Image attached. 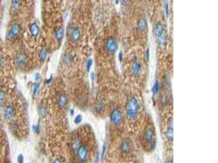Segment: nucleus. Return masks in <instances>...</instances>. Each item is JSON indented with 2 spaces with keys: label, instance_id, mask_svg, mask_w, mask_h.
Instances as JSON below:
<instances>
[{
  "label": "nucleus",
  "instance_id": "4be33fe9",
  "mask_svg": "<svg viewBox=\"0 0 218 163\" xmlns=\"http://www.w3.org/2000/svg\"><path fill=\"white\" fill-rule=\"evenodd\" d=\"M82 120V116L81 115L78 114V115H77L74 119V122H75V124H79Z\"/></svg>",
  "mask_w": 218,
  "mask_h": 163
},
{
  "label": "nucleus",
  "instance_id": "dca6fc26",
  "mask_svg": "<svg viewBox=\"0 0 218 163\" xmlns=\"http://www.w3.org/2000/svg\"><path fill=\"white\" fill-rule=\"evenodd\" d=\"M71 38L74 41H77L80 39V33L78 28H75L73 30L71 34Z\"/></svg>",
  "mask_w": 218,
  "mask_h": 163
},
{
  "label": "nucleus",
  "instance_id": "6e6552de",
  "mask_svg": "<svg viewBox=\"0 0 218 163\" xmlns=\"http://www.w3.org/2000/svg\"><path fill=\"white\" fill-rule=\"evenodd\" d=\"M137 29L140 31H143L146 29L147 26V21L145 18H141L137 22Z\"/></svg>",
  "mask_w": 218,
  "mask_h": 163
},
{
  "label": "nucleus",
  "instance_id": "5701e85b",
  "mask_svg": "<svg viewBox=\"0 0 218 163\" xmlns=\"http://www.w3.org/2000/svg\"><path fill=\"white\" fill-rule=\"evenodd\" d=\"M39 113L42 117H45L47 115V111L45 108L44 106H40L39 107Z\"/></svg>",
  "mask_w": 218,
  "mask_h": 163
},
{
  "label": "nucleus",
  "instance_id": "7ed1b4c3",
  "mask_svg": "<svg viewBox=\"0 0 218 163\" xmlns=\"http://www.w3.org/2000/svg\"><path fill=\"white\" fill-rule=\"evenodd\" d=\"M88 154V149L85 145H81L77 151V156L80 162H84L87 159Z\"/></svg>",
  "mask_w": 218,
  "mask_h": 163
},
{
  "label": "nucleus",
  "instance_id": "1a4fd4ad",
  "mask_svg": "<svg viewBox=\"0 0 218 163\" xmlns=\"http://www.w3.org/2000/svg\"><path fill=\"white\" fill-rule=\"evenodd\" d=\"M173 121L171 120V122L170 123L169 127L168 128L166 133V138L169 141L173 140Z\"/></svg>",
  "mask_w": 218,
  "mask_h": 163
},
{
  "label": "nucleus",
  "instance_id": "c9c22d12",
  "mask_svg": "<svg viewBox=\"0 0 218 163\" xmlns=\"http://www.w3.org/2000/svg\"><path fill=\"white\" fill-rule=\"evenodd\" d=\"M91 78L92 80H93L94 78V73L93 72H92L91 73Z\"/></svg>",
  "mask_w": 218,
  "mask_h": 163
},
{
  "label": "nucleus",
  "instance_id": "9d476101",
  "mask_svg": "<svg viewBox=\"0 0 218 163\" xmlns=\"http://www.w3.org/2000/svg\"><path fill=\"white\" fill-rule=\"evenodd\" d=\"M141 69V65L138 60L135 61L132 66V73L135 76L138 75L140 72Z\"/></svg>",
  "mask_w": 218,
  "mask_h": 163
},
{
  "label": "nucleus",
  "instance_id": "72a5a7b5",
  "mask_svg": "<svg viewBox=\"0 0 218 163\" xmlns=\"http://www.w3.org/2000/svg\"><path fill=\"white\" fill-rule=\"evenodd\" d=\"M52 163H62V162L59 158H56L52 162Z\"/></svg>",
  "mask_w": 218,
  "mask_h": 163
},
{
  "label": "nucleus",
  "instance_id": "a211bd4d",
  "mask_svg": "<svg viewBox=\"0 0 218 163\" xmlns=\"http://www.w3.org/2000/svg\"><path fill=\"white\" fill-rule=\"evenodd\" d=\"M122 151L124 153H127L129 151L130 149V145L128 141H124V142L122 143Z\"/></svg>",
  "mask_w": 218,
  "mask_h": 163
},
{
  "label": "nucleus",
  "instance_id": "cd10ccee",
  "mask_svg": "<svg viewBox=\"0 0 218 163\" xmlns=\"http://www.w3.org/2000/svg\"><path fill=\"white\" fill-rule=\"evenodd\" d=\"M103 108H104L103 104L101 103H98L97 105V106H96V108H97V109L98 112H100V111H101L102 109H103Z\"/></svg>",
  "mask_w": 218,
  "mask_h": 163
},
{
  "label": "nucleus",
  "instance_id": "f03ea898",
  "mask_svg": "<svg viewBox=\"0 0 218 163\" xmlns=\"http://www.w3.org/2000/svg\"><path fill=\"white\" fill-rule=\"evenodd\" d=\"M144 140L150 147L153 148L155 146V133L152 128H148L144 133Z\"/></svg>",
  "mask_w": 218,
  "mask_h": 163
},
{
  "label": "nucleus",
  "instance_id": "58836bf2",
  "mask_svg": "<svg viewBox=\"0 0 218 163\" xmlns=\"http://www.w3.org/2000/svg\"><path fill=\"white\" fill-rule=\"evenodd\" d=\"M47 80V83H49V82H50L51 81V77H50V79H48V80Z\"/></svg>",
  "mask_w": 218,
  "mask_h": 163
},
{
  "label": "nucleus",
  "instance_id": "2eb2a0df",
  "mask_svg": "<svg viewBox=\"0 0 218 163\" xmlns=\"http://www.w3.org/2000/svg\"><path fill=\"white\" fill-rule=\"evenodd\" d=\"M80 141L79 139L78 138H75L73 139V142H72V149L74 151H78V148L80 146Z\"/></svg>",
  "mask_w": 218,
  "mask_h": 163
},
{
  "label": "nucleus",
  "instance_id": "0eeeda50",
  "mask_svg": "<svg viewBox=\"0 0 218 163\" xmlns=\"http://www.w3.org/2000/svg\"><path fill=\"white\" fill-rule=\"evenodd\" d=\"M57 104L58 106L61 108H63L67 105V98L64 93L61 94L58 98Z\"/></svg>",
  "mask_w": 218,
  "mask_h": 163
},
{
  "label": "nucleus",
  "instance_id": "c85d7f7f",
  "mask_svg": "<svg viewBox=\"0 0 218 163\" xmlns=\"http://www.w3.org/2000/svg\"><path fill=\"white\" fill-rule=\"evenodd\" d=\"M17 162H18V163H23V154H20L17 156Z\"/></svg>",
  "mask_w": 218,
  "mask_h": 163
},
{
  "label": "nucleus",
  "instance_id": "a19ab883",
  "mask_svg": "<svg viewBox=\"0 0 218 163\" xmlns=\"http://www.w3.org/2000/svg\"><path fill=\"white\" fill-rule=\"evenodd\" d=\"M167 163H173V162H172V160H169Z\"/></svg>",
  "mask_w": 218,
  "mask_h": 163
},
{
  "label": "nucleus",
  "instance_id": "6ab92c4d",
  "mask_svg": "<svg viewBox=\"0 0 218 163\" xmlns=\"http://www.w3.org/2000/svg\"><path fill=\"white\" fill-rule=\"evenodd\" d=\"M159 87H160V85H159V83L158 80H156V81L155 82V83L154 84V85L152 88V92H153V93L154 95H156V93L158 92L159 90Z\"/></svg>",
  "mask_w": 218,
  "mask_h": 163
},
{
  "label": "nucleus",
  "instance_id": "ea45409f",
  "mask_svg": "<svg viewBox=\"0 0 218 163\" xmlns=\"http://www.w3.org/2000/svg\"><path fill=\"white\" fill-rule=\"evenodd\" d=\"M1 65H2V59L1 56H0V67L1 66Z\"/></svg>",
  "mask_w": 218,
  "mask_h": 163
},
{
  "label": "nucleus",
  "instance_id": "412c9836",
  "mask_svg": "<svg viewBox=\"0 0 218 163\" xmlns=\"http://www.w3.org/2000/svg\"><path fill=\"white\" fill-rule=\"evenodd\" d=\"M39 56L41 60H45V59L47 57V51L46 50L43 49L41 50L40 53H39Z\"/></svg>",
  "mask_w": 218,
  "mask_h": 163
},
{
  "label": "nucleus",
  "instance_id": "79ce46f5",
  "mask_svg": "<svg viewBox=\"0 0 218 163\" xmlns=\"http://www.w3.org/2000/svg\"><path fill=\"white\" fill-rule=\"evenodd\" d=\"M126 1H122V3H125V4H126Z\"/></svg>",
  "mask_w": 218,
  "mask_h": 163
},
{
  "label": "nucleus",
  "instance_id": "423d86ee",
  "mask_svg": "<svg viewBox=\"0 0 218 163\" xmlns=\"http://www.w3.org/2000/svg\"><path fill=\"white\" fill-rule=\"evenodd\" d=\"M20 30V25L18 23H14L12 26L11 29L9 33V36L10 38H13L15 36H16Z\"/></svg>",
  "mask_w": 218,
  "mask_h": 163
},
{
  "label": "nucleus",
  "instance_id": "393cba45",
  "mask_svg": "<svg viewBox=\"0 0 218 163\" xmlns=\"http://www.w3.org/2000/svg\"><path fill=\"white\" fill-rule=\"evenodd\" d=\"M5 99V93L3 91H0V103H3Z\"/></svg>",
  "mask_w": 218,
  "mask_h": 163
},
{
  "label": "nucleus",
  "instance_id": "a878e982",
  "mask_svg": "<svg viewBox=\"0 0 218 163\" xmlns=\"http://www.w3.org/2000/svg\"><path fill=\"white\" fill-rule=\"evenodd\" d=\"M39 130H40V126H39V123H38L37 125L33 126V130L36 133H39Z\"/></svg>",
  "mask_w": 218,
  "mask_h": 163
},
{
  "label": "nucleus",
  "instance_id": "aec40b11",
  "mask_svg": "<svg viewBox=\"0 0 218 163\" xmlns=\"http://www.w3.org/2000/svg\"><path fill=\"white\" fill-rule=\"evenodd\" d=\"M159 43L161 45H163L164 43H165V40H166V35L165 33V32L164 31L163 33H162V34L160 36L159 38Z\"/></svg>",
  "mask_w": 218,
  "mask_h": 163
},
{
  "label": "nucleus",
  "instance_id": "c756f323",
  "mask_svg": "<svg viewBox=\"0 0 218 163\" xmlns=\"http://www.w3.org/2000/svg\"><path fill=\"white\" fill-rule=\"evenodd\" d=\"M12 5L13 7L15 8H17L19 7V1H12Z\"/></svg>",
  "mask_w": 218,
  "mask_h": 163
},
{
  "label": "nucleus",
  "instance_id": "4c0bfd02",
  "mask_svg": "<svg viewBox=\"0 0 218 163\" xmlns=\"http://www.w3.org/2000/svg\"><path fill=\"white\" fill-rule=\"evenodd\" d=\"M70 113L71 115H73L74 113V109H70Z\"/></svg>",
  "mask_w": 218,
  "mask_h": 163
},
{
  "label": "nucleus",
  "instance_id": "39448f33",
  "mask_svg": "<svg viewBox=\"0 0 218 163\" xmlns=\"http://www.w3.org/2000/svg\"><path fill=\"white\" fill-rule=\"evenodd\" d=\"M106 47L110 53H115L117 50V43L115 39L110 38L108 39L106 43Z\"/></svg>",
  "mask_w": 218,
  "mask_h": 163
},
{
  "label": "nucleus",
  "instance_id": "f704fd0d",
  "mask_svg": "<svg viewBox=\"0 0 218 163\" xmlns=\"http://www.w3.org/2000/svg\"><path fill=\"white\" fill-rule=\"evenodd\" d=\"M105 145H103V147H102V157H103L105 153Z\"/></svg>",
  "mask_w": 218,
  "mask_h": 163
},
{
  "label": "nucleus",
  "instance_id": "bb28decb",
  "mask_svg": "<svg viewBox=\"0 0 218 163\" xmlns=\"http://www.w3.org/2000/svg\"><path fill=\"white\" fill-rule=\"evenodd\" d=\"M165 13H166V15L167 17H168V16H169V15L170 11H169V3H168L167 2H166V3H165Z\"/></svg>",
  "mask_w": 218,
  "mask_h": 163
},
{
  "label": "nucleus",
  "instance_id": "7c9ffc66",
  "mask_svg": "<svg viewBox=\"0 0 218 163\" xmlns=\"http://www.w3.org/2000/svg\"><path fill=\"white\" fill-rule=\"evenodd\" d=\"M39 84H36L34 85V90H33V93H34V94H35V93L37 92V91H38V89H39Z\"/></svg>",
  "mask_w": 218,
  "mask_h": 163
},
{
  "label": "nucleus",
  "instance_id": "b1692460",
  "mask_svg": "<svg viewBox=\"0 0 218 163\" xmlns=\"http://www.w3.org/2000/svg\"><path fill=\"white\" fill-rule=\"evenodd\" d=\"M92 64H93V60L91 58L89 59L88 60V61H87V66H86L87 71H88V72L89 70H90V69H91V67L92 66Z\"/></svg>",
  "mask_w": 218,
  "mask_h": 163
},
{
  "label": "nucleus",
  "instance_id": "f3484780",
  "mask_svg": "<svg viewBox=\"0 0 218 163\" xmlns=\"http://www.w3.org/2000/svg\"><path fill=\"white\" fill-rule=\"evenodd\" d=\"M63 35H64V30L62 28H59L56 33V38L58 40H61L63 38Z\"/></svg>",
  "mask_w": 218,
  "mask_h": 163
},
{
  "label": "nucleus",
  "instance_id": "4468645a",
  "mask_svg": "<svg viewBox=\"0 0 218 163\" xmlns=\"http://www.w3.org/2000/svg\"><path fill=\"white\" fill-rule=\"evenodd\" d=\"M26 62V58L25 55L23 54H20L18 58L17 59V64L20 66H23L25 65Z\"/></svg>",
  "mask_w": 218,
  "mask_h": 163
},
{
  "label": "nucleus",
  "instance_id": "2f4dec72",
  "mask_svg": "<svg viewBox=\"0 0 218 163\" xmlns=\"http://www.w3.org/2000/svg\"><path fill=\"white\" fill-rule=\"evenodd\" d=\"M123 53H122V52L121 51V52H119V60L121 61V62H122V60H123Z\"/></svg>",
  "mask_w": 218,
  "mask_h": 163
},
{
  "label": "nucleus",
  "instance_id": "f257e3e1",
  "mask_svg": "<svg viewBox=\"0 0 218 163\" xmlns=\"http://www.w3.org/2000/svg\"><path fill=\"white\" fill-rule=\"evenodd\" d=\"M139 109V105L137 99L135 97H131L128 101L126 106V112L128 116L130 119L136 117Z\"/></svg>",
  "mask_w": 218,
  "mask_h": 163
},
{
  "label": "nucleus",
  "instance_id": "473e14b6",
  "mask_svg": "<svg viewBox=\"0 0 218 163\" xmlns=\"http://www.w3.org/2000/svg\"><path fill=\"white\" fill-rule=\"evenodd\" d=\"M146 58H147V59L148 60L149 59V50L147 49V51L146 52Z\"/></svg>",
  "mask_w": 218,
  "mask_h": 163
},
{
  "label": "nucleus",
  "instance_id": "e433bc0d",
  "mask_svg": "<svg viewBox=\"0 0 218 163\" xmlns=\"http://www.w3.org/2000/svg\"><path fill=\"white\" fill-rule=\"evenodd\" d=\"M39 78H40V75H39L38 73V74H36V76H35V79H36V80H38V79H39Z\"/></svg>",
  "mask_w": 218,
  "mask_h": 163
},
{
  "label": "nucleus",
  "instance_id": "20e7f679",
  "mask_svg": "<svg viewBox=\"0 0 218 163\" xmlns=\"http://www.w3.org/2000/svg\"><path fill=\"white\" fill-rule=\"evenodd\" d=\"M122 113L118 109H116L111 115V121L115 125H118L122 121Z\"/></svg>",
  "mask_w": 218,
  "mask_h": 163
},
{
  "label": "nucleus",
  "instance_id": "ddd939ff",
  "mask_svg": "<svg viewBox=\"0 0 218 163\" xmlns=\"http://www.w3.org/2000/svg\"><path fill=\"white\" fill-rule=\"evenodd\" d=\"M164 32L163 30V25H161V23H157L156 27H155V29H154V33L155 34L156 36H158V38L160 36V35Z\"/></svg>",
  "mask_w": 218,
  "mask_h": 163
},
{
  "label": "nucleus",
  "instance_id": "f8f14e48",
  "mask_svg": "<svg viewBox=\"0 0 218 163\" xmlns=\"http://www.w3.org/2000/svg\"><path fill=\"white\" fill-rule=\"evenodd\" d=\"M14 113V110L12 106H8L6 110V117L7 119H11L13 117Z\"/></svg>",
  "mask_w": 218,
  "mask_h": 163
},
{
  "label": "nucleus",
  "instance_id": "9b49d317",
  "mask_svg": "<svg viewBox=\"0 0 218 163\" xmlns=\"http://www.w3.org/2000/svg\"><path fill=\"white\" fill-rule=\"evenodd\" d=\"M30 32L33 36H36L38 35L39 32V28L36 23H32L30 28Z\"/></svg>",
  "mask_w": 218,
  "mask_h": 163
}]
</instances>
